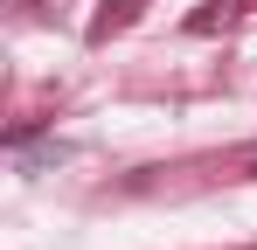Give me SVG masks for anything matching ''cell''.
<instances>
[{"mask_svg":"<svg viewBox=\"0 0 257 250\" xmlns=\"http://www.w3.org/2000/svg\"><path fill=\"white\" fill-rule=\"evenodd\" d=\"M132 7H139V0H104V14L90 21V42H104L111 28H125V21H132Z\"/></svg>","mask_w":257,"mask_h":250,"instance_id":"cell-1","label":"cell"},{"mask_svg":"<svg viewBox=\"0 0 257 250\" xmlns=\"http://www.w3.org/2000/svg\"><path fill=\"white\" fill-rule=\"evenodd\" d=\"M236 14H243V0H202L195 28H215V21H236Z\"/></svg>","mask_w":257,"mask_h":250,"instance_id":"cell-2","label":"cell"},{"mask_svg":"<svg viewBox=\"0 0 257 250\" xmlns=\"http://www.w3.org/2000/svg\"><path fill=\"white\" fill-rule=\"evenodd\" d=\"M21 7H35V0H21Z\"/></svg>","mask_w":257,"mask_h":250,"instance_id":"cell-3","label":"cell"},{"mask_svg":"<svg viewBox=\"0 0 257 250\" xmlns=\"http://www.w3.org/2000/svg\"><path fill=\"white\" fill-rule=\"evenodd\" d=\"M250 174H257V167H250Z\"/></svg>","mask_w":257,"mask_h":250,"instance_id":"cell-4","label":"cell"}]
</instances>
